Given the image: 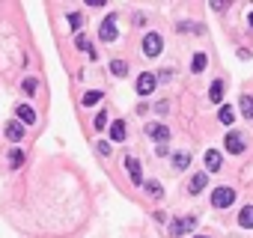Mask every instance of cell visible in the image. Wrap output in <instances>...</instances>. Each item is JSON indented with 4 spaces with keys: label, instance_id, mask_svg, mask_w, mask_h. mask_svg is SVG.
Masks as SVG:
<instances>
[{
    "label": "cell",
    "instance_id": "2e32d148",
    "mask_svg": "<svg viewBox=\"0 0 253 238\" xmlns=\"http://www.w3.org/2000/svg\"><path fill=\"white\" fill-rule=\"evenodd\" d=\"M218 119H221L224 125H232V122H235V110H232L230 104H224V107L218 110Z\"/></svg>",
    "mask_w": 253,
    "mask_h": 238
},
{
    "label": "cell",
    "instance_id": "ffe728a7",
    "mask_svg": "<svg viewBox=\"0 0 253 238\" xmlns=\"http://www.w3.org/2000/svg\"><path fill=\"white\" fill-rule=\"evenodd\" d=\"M238 107H241V113H244L247 119H253V98H250V95H241V98H238Z\"/></svg>",
    "mask_w": 253,
    "mask_h": 238
},
{
    "label": "cell",
    "instance_id": "d4e9b609",
    "mask_svg": "<svg viewBox=\"0 0 253 238\" xmlns=\"http://www.w3.org/2000/svg\"><path fill=\"white\" fill-rule=\"evenodd\" d=\"M9 164H12V167H21V164H24V152H21V149H12V152H9Z\"/></svg>",
    "mask_w": 253,
    "mask_h": 238
},
{
    "label": "cell",
    "instance_id": "f1b7e54d",
    "mask_svg": "<svg viewBox=\"0 0 253 238\" xmlns=\"http://www.w3.org/2000/svg\"><path fill=\"white\" fill-rule=\"evenodd\" d=\"M170 77H173V71L170 69H161V74L155 77V81H170Z\"/></svg>",
    "mask_w": 253,
    "mask_h": 238
},
{
    "label": "cell",
    "instance_id": "8992f818",
    "mask_svg": "<svg viewBox=\"0 0 253 238\" xmlns=\"http://www.w3.org/2000/svg\"><path fill=\"white\" fill-rule=\"evenodd\" d=\"M224 146H227V152H230V155H241V152H244V134L230 131V134L224 137Z\"/></svg>",
    "mask_w": 253,
    "mask_h": 238
},
{
    "label": "cell",
    "instance_id": "d6986e66",
    "mask_svg": "<svg viewBox=\"0 0 253 238\" xmlns=\"http://www.w3.org/2000/svg\"><path fill=\"white\" fill-rule=\"evenodd\" d=\"M206 182H208V179H206V173H197V176L191 179V188H188V190H191V193H200V190L206 188Z\"/></svg>",
    "mask_w": 253,
    "mask_h": 238
},
{
    "label": "cell",
    "instance_id": "44dd1931",
    "mask_svg": "<svg viewBox=\"0 0 253 238\" xmlns=\"http://www.w3.org/2000/svg\"><path fill=\"white\" fill-rule=\"evenodd\" d=\"M203 69H206V54H194V60H191V71L200 74Z\"/></svg>",
    "mask_w": 253,
    "mask_h": 238
},
{
    "label": "cell",
    "instance_id": "4dcf8cb0",
    "mask_svg": "<svg viewBox=\"0 0 253 238\" xmlns=\"http://www.w3.org/2000/svg\"><path fill=\"white\" fill-rule=\"evenodd\" d=\"M194 238H208V235H194Z\"/></svg>",
    "mask_w": 253,
    "mask_h": 238
},
{
    "label": "cell",
    "instance_id": "7c38bea8",
    "mask_svg": "<svg viewBox=\"0 0 253 238\" xmlns=\"http://www.w3.org/2000/svg\"><path fill=\"white\" fill-rule=\"evenodd\" d=\"M208 98H211L214 104H221V101H224V81H211V87H208Z\"/></svg>",
    "mask_w": 253,
    "mask_h": 238
},
{
    "label": "cell",
    "instance_id": "603a6c76",
    "mask_svg": "<svg viewBox=\"0 0 253 238\" xmlns=\"http://www.w3.org/2000/svg\"><path fill=\"white\" fill-rule=\"evenodd\" d=\"M75 48H78V51H87V54H90V39H87L84 33H78V36H75Z\"/></svg>",
    "mask_w": 253,
    "mask_h": 238
},
{
    "label": "cell",
    "instance_id": "3957f363",
    "mask_svg": "<svg viewBox=\"0 0 253 238\" xmlns=\"http://www.w3.org/2000/svg\"><path fill=\"white\" fill-rule=\"evenodd\" d=\"M161 48H164L161 33H146V36H143V54H146V57H158Z\"/></svg>",
    "mask_w": 253,
    "mask_h": 238
},
{
    "label": "cell",
    "instance_id": "484cf974",
    "mask_svg": "<svg viewBox=\"0 0 253 238\" xmlns=\"http://www.w3.org/2000/svg\"><path fill=\"white\" fill-rule=\"evenodd\" d=\"M21 90H24L27 95H33V93H36V77H24V84H21Z\"/></svg>",
    "mask_w": 253,
    "mask_h": 238
},
{
    "label": "cell",
    "instance_id": "e0dca14e",
    "mask_svg": "<svg viewBox=\"0 0 253 238\" xmlns=\"http://www.w3.org/2000/svg\"><path fill=\"white\" fill-rule=\"evenodd\" d=\"M111 74H114V77H125V74H128V63H125V60H114V63H111Z\"/></svg>",
    "mask_w": 253,
    "mask_h": 238
},
{
    "label": "cell",
    "instance_id": "7a4b0ae2",
    "mask_svg": "<svg viewBox=\"0 0 253 238\" xmlns=\"http://www.w3.org/2000/svg\"><path fill=\"white\" fill-rule=\"evenodd\" d=\"M98 39L101 42H116L119 39V27H116V15H107L98 27Z\"/></svg>",
    "mask_w": 253,
    "mask_h": 238
},
{
    "label": "cell",
    "instance_id": "30bf717a",
    "mask_svg": "<svg viewBox=\"0 0 253 238\" xmlns=\"http://www.w3.org/2000/svg\"><path fill=\"white\" fill-rule=\"evenodd\" d=\"M3 131H6V137H9L12 143H21V140H24V125L18 122V119H15V122H6Z\"/></svg>",
    "mask_w": 253,
    "mask_h": 238
},
{
    "label": "cell",
    "instance_id": "6da1fadb",
    "mask_svg": "<svg viewBox=\"0 0 253 238\" xmlns=\"http://www.w3.org/2000/svg\"><path fill=\"white\" fill-rule=\"evenodd\" d=\"M232 203H235V188H230V185L214 188V193H211V206L214 209H230Z\"/></svg>",
    "mask_w": 253,
    "mask_h": 238
},
{
    "label": "cell",
    "instance_id": "7402d4cb",
    "mask_svg": "<svg viewBox=\"0 0 253 238\" xmlns=\"http://www.w3.org/2000/svg\"><path fill=\"white\" fill-rule=\"evenodd\" d=\"M143 188H146V193H149V196H155V200H158V196H161V193H164V190H161V185H158V182H143Z\"/></svg>",
    "mask_w": 253,
    "mask_h": 238
},
{
    "label": "cell",
    "instance_id": "8fae6325",
    "mask_svg": "<svg viewBox=\"0 0 253 238\" xmlns=\"http://www.w3.org/2000/svg\"><path fill=\"white\" fill-rule=\"evenodd\" d=\"M125 167H128V176L134 185H143V173H140V161L137 158H125Z\"/></svg>",
    "mask_w": 253,
    "mask_h": 238
},
{
    "label": "cell",
    "instance_id": "5bb4252c",
    "mask_svg": "<svg viewBox=\"0 0 253 238\" xmlns=\"http://www.w3.org/2000/svg\"><path fill=\"white\" fill-rule=\"evenodd\" d=\"M111 140H116V143H122V140H125V122H122V119L111 122Z\"/></svg>",
    "mask_w": 253,
    "mask_h": 238
},
{
    "label": "cell",
    "instance_id": "277c9868",
    "mask_svg": "<svg viewBox=\"0 0 253 238\" xmlns=\"http://www.w3.org/2000/svg\"><path fill=\"white\" fill-rule=\"evenodd\" d=\"M197 229V217H176L170 220V235H188Z\"/></svg>",
    "mask_w": 253,
    "mask_h": 238
},
{
    "label": "cell",
    "instance_id": "83f0119b",
    "mask_svg": "<svg viewBox=\"0 0 253 238\" xmlns=\"http://www.w3.org/2000/svg\"><path fill=\"white\" fill-rule=\"evenodd\" d=\"M98 155H111V143L107 140H98Z\"/></svg>",
    "mask_w": 253,
    "mask_h": 238
},
{
    "label": "cell",
    "instance_id": "f546056e",
    "mask_svg": "<svg viewBox=\"0 0 253 238\" xmlns=\"http://www.w3.org/2000/svg\"><path fill=\"white\" fill-rule=\"evenodd\" d=\"M247 24H250V27H253V12H250V18H247Z\"/></svg>",
    "mask_w": 253,
    "mask_h": 238
},
{
    "label": "cell",
    "instance_id": "ba28073f",
    "mask_svg": "<svg viewBox=\"0 0 253 238\" xmlns=\"http://www.w3.org/2000/svg\"><path fill=\"white\" fill-rule=\"evenodd\" d=\"M146 137H152V140H170V128L161 125V122H149L146 125Z\"/></svg>",
    "mask_w": 253,
    "mask_h": 238
},
{
    "label": "cell",
    "instance_id": "4fadbf2b",
    "mask_svg": "<svg viewBox=\"0 0 253 238\" xmlns=\"http://www.w3.org/2000/svg\"><path fill=\"white\" fill-rule=\"evenodd\" d=\"M238 226L253 229V206H244V209L238 212Z\"/></svg>",
    "mask_w": 253,
    "mask_h": 238
},
{
    "label": "cell",
    "instance_id": "9a60e30c",
    "mask_svg": "<svg viewBox=\"0 0 253 238\" xmlns=\"http://www.w3.org/2000/svg\"><path fill=\"white\" fill-rule=\"evenodd\" d=\"M188 164H191V155L188 152H176L173 155V167L176 170H188Z\"/></svg>",
    "mask_w": 253,
    "mask_h": 238
},
{
    "label": "cell",
    "instance_id": "5b68a950",
    "mask_svg": "<svg viewBox=\"0 0 253 238\" xmlns=\"http://www.w3.org/2000/svg\"><path fill=\"white\" fill-rule=\"evenodd\" d=\"M155 84H158V81H155L152 71L137 74V93H140V95H152V93H155Z\"/></svg>",
    "mask_w": 253,
    "mask_h": 238
},
{
    "label": "cell",
    "instance_id": "9c48e42d",
    "mask_svg": "<svg viewBox=\"0 0 253 238\" xmlns=\"http://www.w3.org/2000/svg\"><path fill=\"white\" fill-rule=\"evenodd\" d=\"M15 116H18L21 125H33V122H36V110L27 107V104H18V107H15Z\"/></svg>",
    "mask_w": 253,
    "mask_h": 238
},
{
    "label": "cell",
    "instance_id": "52a82bcc",
    "mask_svg": "<svg viewBox=\"0 0 253 238\" xmlns=\"http://www.w3.org/2000/svg\"><path fill=\"white\" fill-rule=\"evenodd\" d=\"M221 167H224V155H221L218 149H208V152H206V170L218 173Z\"/></svg>",
    "mask_w": 253,
    "mask_h": 238
},
{
    "label": "cell",
    "instance_id": "ac0fdd59",
    "mask_svg": "<svg viewBox=\"0 0 253 238\" xmlns=\"http://www.w3.org/2000/svg\"><path fill=\"white\" fill-rule=\"evenodd\" d=\"M101 95H104L101 90H90V93H87V95L81 98V104H84V107H92L95 101H101Z\"/></svg>",
    "mask_w": 253,
    "mask_h": 238
},
{
    "label": "cell",
    "instance_id": "cb8c5ba5",
    "mask_svg": "<svg viewBox=\"0 0 253 238\" xmlns=\"http://www.w3.org/2000/svg\"><path fill=\"white\" fill-rule=\"evenodd\" d=\"M92 125H95V131H101V128L107 125V110H98V113H95V119H92Z\"/></svg>",
    "mask_w": 253,
    "mask_h": 238
},
{
    "label": "cell",
    "instance_id": "4316f807",
    "mask_svg": "<svg viewBox=\"0 0 253 238\" xmlns=\"http://www.w3.org/2000/svg\"><path fill=\"white\" fill-rule=\"evenodd\" d=\"M81 24H84V18H81L78 12H75V15H69V27H71V30H81Z\"/></svg>",
    "mask_w": 253,
    "mask_h": 238
}]
</instances>
